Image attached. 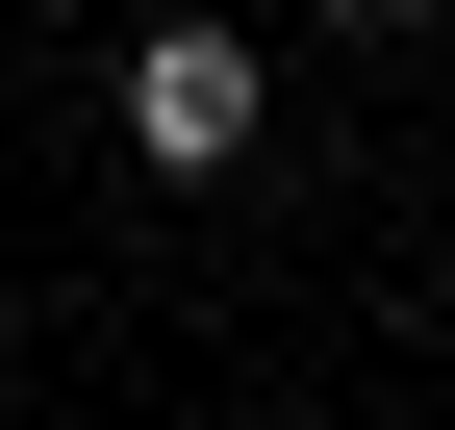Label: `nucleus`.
<instances>
[{
	"instance_id": "obj_1",
	"label": "nucleus",
	"mask_w": 455,
	"mask_h": 430,
	"mask_svg": "<svg viewBox=\"0 0 455 430\" xmlns=\"http://www.w3.org/2000/svg\"><path fill=\"white\" fill-rule=\"evenodd\" d=\"M101 101H127V152H152V178H228V152H253V101H278V76H253V51H228L203 0H178V26H152V51H127V76H101Z\"/></svg>"
},
{
	"instance_id": "obj_2",
	"label": "nucleus",
	"mask_w": 455,
	"mask_h": 430,
	"mask_svg": "<svg viewBox=\"0 0 455 430\" xmlns=\"http://www.w3.org/2000/svg\"><path fill=\"white\" fill-rule=\"evenodd\" d=\"M329 26H430V0H329Z\"/></svg>"
}]
</instances>
